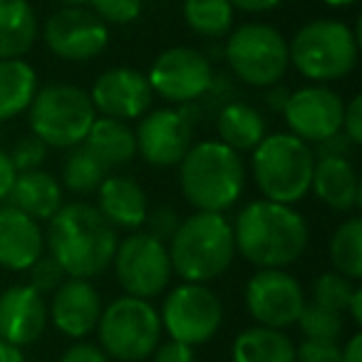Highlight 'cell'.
<instances>
[{"label":"cell","mask_w":362,"mask_h":362,"mask_svg":"<svg viewBox=\"0 0 362 362\" xmlns=\"http://www.w3.org/2000/svg\"><path fill=\"white\" fill-rule=\"evenodd\" d=\"M136 154L149 166H179L194 144V122L187 110H154L139 119L134 129Z\"/></svg>","instance_id":"15"},{"label":"cell","mask_w":362,"mask_h":362,"mask_svg":"<svg viewBox=\"0 0 362 362\" xmlns=\"http://www.w3.org/2000/svg\"><path fill=\"white\" fill-rule=\"evenodd\" d=\"M216 129L218 141H223L228 149L238 151V154L253 151L268 134V124L261 112L241 100L228 102L218 110Z\"/></svg>","instance_id":"24"},{"label":"cell","mask_w":362,"mask_h":362,"mask_svg":"<svg viewBox=\"0 0 362 362\" xmlns=\"http://www.w3.org/2000/svg\"><path fill=\"white\" fill-rule=\"evenodd\" d=\"M90 100L100 117L132 122L141 119L149 112L154 92L144 72L134 67H112L95 80Z\"/></svg>","instance_id":"17"},{"label":"cell","mask_w":362,"mask_h":362,"mask_svg":"<svg viewBox=\"0 0 362 362\" xmlns=\"http://www.w3.org/2000/svg\"><path fill=\"white\" fill-rule=\"evenodd\" d=\"M37 40V16L30 0H0V60L25 57Z\"/></svg>","instance_id":"26"},{"label":"cell","mask_w":362,"mask_h":362,"mask_svg":"<svg viewBox=\"0 0 362 362\" xmlns=\"http://www.w3.org/2000/svg\"><path fill=\"white\" fill-rule=\"evenodd\" d=\"M30 129L45 146L72 149L82 144L97 119L90 92L77 85L55 82L35 92L30 107Z\"/></svg>","instance_id":"7"},{"label":"cell","mask_w":362,"mask_h":362,"mask_svg":"<svg viewBox=\"0 0 362 362\" xmlns=\"http://www.w3.org/2000/svg\"><path fill=\"white\" fill-rule=\"evenodd\" d=\"M82 144L102 161V166L107 171L132 164L136 156L134 129L127 122L110 119V117H97L90 134H87V139Z\"/></svg>","instance_id":"25"},{"label":"cell","mask_w":362,"mask_h":362,"mask_svg":"<svg viewBox=\"0 0 362 362\" xmlns=\"http://www.w3.org/2000/svg\"><path fill=\"white\" fill-rule=\"evenodd\" d=\"M112 266L122 291L141 300L159 298L174 276L166 243L156 241L146 231H132L124 241L117 243Z\"/></svg>","instance_id":"10"},{"label":"cell","mask_w":362,"mask_h":362,"mask_svg":"<svg viewBox=\"0 0 362 362\" xmlns=\"http://www.w3.org/2000/svg\"><path fill=\"white\" fill-rule=\"evenodd\" d=\"M342 134L352 141V144H362V97L355 95L345 105L342 112Z\"/></svg>","instance_id":"39"},{"label":"cell","mask_w":362,"mask_h":362,"mask_svg":"<svg viewBox=\"0 0 362 362\" xmlns=\"http://www.w3.org/2000/svg\"><path fill=\"white\" fill-rule=\"evenodd\" d=\"M161 330L184 345H204L218 332L223 322V305L218 296L204 283H181L164 298L159 313Z\"/></svg>","instance_id":"11"},{"label":"cell","mask_w":362,"mask_h":362,"mask_svg":"<svg viewBox=\"0 0 362 362\" xmlns=\"http://www.w3.org/2000/svg\"><path fill=\"white\" fill-rule=\"evenodd\" d=\"M144 223H146V233H149V236H154L156 241H161V243H169V238L174 236L176 228H179L181 218L171 206H156V209H151V211H146Z\"/></svg>","instance_id":"37"},{"label":"cell","mask_w":362,"mask_h":362,"mask_svg":"<svg viewBox=\"0 0 362 362\" xmlns=\"http://www.w3.org/2000/svg\"><path fill=\"white\" fill-rule=\"evenodd\" d=\"M16 176H18V171L13 169V161H11V156H8V151L0 149V202H6L8 199Z\"/></svg>","instance_id":"43"},{"label":"cell","mask_w":362,"mask_h":362,"mask_svg":"<svg viewBox=\"0 0 362 362\" xmlns=\"http://www.w3.org/2000/svg\"><path fill=\"white\" fill-rule=\"evenodd\" d=\"M166 251L171 271L181 281L206 286L209 281L221 278L236 258L233 226L223 214L197 211L179 223Z\"/></svg>","instance_id":"4"},{"label":"cell","mask_w":362,"mask_h":362,"mask_svg":"<svg viewBox=\"0 0 362 362\" xmlns=\"http://www.w3.org/2000/svg\"><path fill=\"white\" fill-rule=\"evenodd\" d=\"M291 67L305 80L332 82L347 77L357 67L360 42L357 33L347 23L320 18L310 21L288 40Z\"/></svg>","instance_id":"6"},{"label":"cell","mask_w":362,"mask_h":362,"mask_svg":"<svg viewBox=\"0 0 362 362\" xmlns=\"http://www.w3.org/2000/svg\"><path fill=\"white\" fill-rule=\"evenodd\" d=\"M45 325V296H40L33 286L18 283L0 293V340L23 350L40 340Z\"/></svg>","instance_id":"18"},{"label":"cell","mask_w":362,"mask_h":362,"mask_svg":"<svg viewBox=\"0 0 362 362\" xmlns=\"http://www.w3.org/2000/svg\"><path fill=\"white\" fill-rule=\"evenodd\" d=\"M151 355H154V362H197L192 345H184V342L171 340V337L166 342H159Z\"/></svg>","instance_id":"40"},{"label":"cell","mask_w":362,"mask_h":362,"mask_svg":"<svg viewBox=\"0 0 362 362\" xmlns=\"http://www.w3.org/2000/svg\"><path fill=\"white\" fill-rule=\"evenodd\" d=\"M47 50L67 62H87L100 57L110 45V25L85 6H65L45 23Z\"/></svg>","instance_id":"14"},{"label":"cell","mask_w":362,"mask_h":362,"mask_svg":"<svg viewBox=\"0 0 362 362\" xmlns=\"http://www.w3.org/2000/svg\"><path fill=\"white\" fill-rule=\"evenodd\" d=\"M179 184L197 211L223 214L241 199L246 187L241 154L218 139L194 141L179 161Z\"/></svg>","instance_id":"3"},{"label":"cell","mask_w":362,"mask_h":362,"mask_svg":"<svg viewBox=\"0 0 362 362\" xmlns=\"http://www.w3.org/2000/svg\"><path fill=\"white\" fill-rule=\"evenodd\" d=\"M105 25H129L141 16L144 0H87Z\"/></svg>","instance_id":"34"},{"label":"cell","mask_w":362,"mask_h":362,"mask_svg":"<svg viewBox=\"0 0 362 362\" xmlns=\"http://www.w3.org/2000/svg\"><path fill=\"white\" fill-rule=\"evenodd\" d=\"M233 362H296V345L283 330L248 327L238 332L231 347Z\"/></svg>","instance_id":"27"},{"label":"cell","mask_w":362,"mask_h":362,"mask_svg":"<svg viewBox=\"0 0 362 362\" xmlns=\"http://www.w3.org/2000/svg\"><path fill=\"white\" fill-rule=\"evenodd\" d=\"M233 6L228 0H184V21L202 37H223L233 30Z\"/></svg>","instance_id":"31"},{"label":"cell","mask_w":362,"mask_h":362,"mask_svg":"<svg viewBox=\"0 0 362 362\" xmlns=\"http://www.w3.org/2000/svg\"><path fill=\"white\" fill-rule=\"evenodd\" d=\"M102 315V298L97 288L85 278H65L55 293H52L47 320L62 332V335L80 340L97 330Z\"/></svg>","instance_id":"19"},{"label":"cell","mask_w":362,"mask_h":362,"mask_svg":"<svg viewBox=\"0 0 362 362\" xmlns=\"http://www.w3.org/2000/svg\"><path fill=\"white\" fill-rule=\"evenodd\" d=\"M342 112H345V102L335 90L322 85H308L288 95L281 115L286 117L291 134L308 144H317L342 132Z\"/></svg>","instance_id":"16"},{"label":"cell","mask_w":362,"mask_h":362,"mask_svg":"<svg viewBox=\"0 0 362 362\" xmlns=\"http://www.w3.org/2000/svg\"><path fill=\"white\" fill-rule=\"evenodd\" d=\"M327 8H350V6H355L357 0H322Z\"/></svg>","instance_id":"49"},{"label":"cell","mask_w":362,"mask_h":362,"mask_svg":"<svg viewBox=\"0 0 362 362\" xmlns=\"http://www.w3.org/2000/svg\"><path fill=\"white\" fill-rule=\"evenodd\" d=\"M97 335H100V347L110 360L141 362L154 352L161 340L159 310L149 300L122 296L102 308Z\"/></svg>","instance_id":"9"},{"label":"cell","mask_w":362,"mask_h":362,"mask_svg":"<svg viewBox=\"0 0 362 362\" xmlns=\"http://www.w3.org/2000/svg\"><path fill=\"white\" fill-rule=\"evenodd\" d=\"M330 263L335 273L357 281L362 278V218L350 216L332 231Z\"/></svg>","instance_id":"29"},{"label":"cell","mask_w":362,"mask_h":362,"mask_svg":"<svg viewBox=\"0 0 362 362\" xmlns=\"http://www.w3.org/2000/svg\"><path fill=\"white\" fill-rule=\"evenodd\" d=\"M97 211L117 231H136L144 226L149 199L141 184L132 176H107L97 189Z\"/></svg>","instance_id":"21"},{"label":"cell","mask_w":362,"mask_h":362,"mask_svg":"<svg viewBox=\"0 0 362 362\" xmlns=\"http://www.w3.org/2000/svg\"><path fill=\"white\" fill-rule=\"evenodd\" d=\"M310 192L327 209L340 214L355 211L362 204L360 176L347 156H315Z\"/></svg>","instance_id":"22"},{"label":"cell","mask_w":362,"mask_h":362,"mask_svg":"<svg viewBox=\"0 0 362 362\" xmlns=\"http://www.w3.org/2000/svg\"><path fill=\"white\" fill-rule=\"evenodd\" d=\"M8 156H11L13 169H16L18 174H23V171H35V169H40L42 161H45L47 146H45V141H40L35 134H28L16 141V146H13V151Z\"/></svg>","instance_id":"35"},{"label":"cell","mask_w":362,"mask_h":362,"mask_svg":"<svg viewBox=\"0 0 362 362\" xmlns=\"http://www.w3.org/2000/svg\"><path fill=\"white\" fill-rule=\"evenodd\" d=\"M28 271H30V283H28V286L35 288L40 296H45V293H55L57 288H60V283L67 278L65 271L60 268V263H57L50 253H47V256L42 253V256L37 258Z\"/></svg>","instance_id":"36"},{"label":"cell","mask_w":362,"mask_h":362,"mask_svg":"<svg viewBox=\"0 0 362 362\" xmlns=\"http://www.w3.org/2000/svg\"><path fill=\"white\" fill-rule=\"evenodd\" d=\"M62 204V184L42 169L18 174L8 194V206L28 214L35 221H50Z\"/></svg>","instance_id":"23"},{"label":"cell","mask_w":362,"mask_h":362,"mask_svg":"<svg viewBox=\"0 0 362 362\" xmlns=\"http://www.w3.org/2000/svg\"><path fill=\"white\" fill-rule=\"evenodd\" d=\"M355 288H357L355 281L340 276V273H335V271L320 273V276L313 281V303L345 315L347 303H350V296Z\"/></svg>","instance_id":"33"},{"label":"cell","mask_w":362,"mask_h":362,"mask_svg":"<svg viewBox=\"0 0 362 362\" xmlns=\"http://www.w3.org/2000/svg\"><path fill=\"white\" fill-rule=\"evenodd\" d=\"M60 3H65V6H85L87 0H60Z\"/></svg>","instance_id":"50"},{"label":"cell","mask_w":362,"mask_h":362,"mask_svg":"<svg viewBox=\"0 0 362 362\" xmlns=\"http://www.w3.org/2000/svg\"><path fill=\"white\" fill-rule=\"evenodd\" d=\"M233 6V11H243V13H268V11H276L281 6L283 0H228Z\"/></svg>","instance_id":"44"},{"label":"cell","mask_w":362,"mask_h":362,"mask_svg":"<svg viewBox=\"0 0 362 362\" xmlns=\"http://www.w3.org/2000/svg\"><path fill=\"white\" fill-rule=\"evenodd\" d=\"M340 360L342 362H362V335L360 332H355V335L345 342V347H340Z\"/></svg>","instance_id":"45"},{"label":"cell","mask_w":362,"mask_h":362,"mask_svg":"<svg viewBox=\"0 0 362 362\" xmlns=\"http://www.w3.org/2000/svg\"><path fill=\"white\" fill-rule=\"evenodd\" d=\"M60 362H110L107 352L92 342H75L62 352Z\"/></svg>","instance_id":"41"},{"label":"cell","mask_w":362,"mask_h":362,"mask_svg":"<svg viewBox=\"0 0 362 362\" xmlns=\"http://www.w3.org/2000/svg\"><path fill=\"white\" fill-rule=\"evenodd\" d=\"M233 226L236 253L258 268H288L308 248L310 228L300 211L261 199L241 209Z\"/></svg>","instance_id":"2"},{"label":"cell","mask_w":362,"mask_h":362,"mask_svg":"<svg viewBox=\"0 0 362 362\" xmlns=\"http://www.w3.org/2000/svg\"><path fill=\"white\" fill-rule=\"evenodd\" d=\"M268 90H271V92H268V107H271L273 112H283L291 90H288V87H283L281 82H278V85H273V87H268Z\"/></svg>","instance_id":"46"},{"label":"cell","mask_w":362,"mask_h":362,"mask_svg":"<svg viewBox=\"0 0 362 362\" xmlns=\"http://www.w3.org/2000/svg\"><path fill=\"white\" fill-rule=\"evenodd\" d=\"M223 55L233 77L248 87H273L291 70L288 40L266 23H243L228 33Z\"/></svg>","instance_id":"8"},{"label":"cell","mask_w":362,"mask_h":362,"mask_svg":"<svg viewBox=\"0 0 362 362\" xmlns=\"http://www.w3.org/2000/svg\"><path fill=\"white\" fill-rule=\"evenodd\" d=\"M45 253V236L35 218L13 206L0 209V268L23 273Z\"/></svg>","instance_id":"20"},{"label":"cell","mask_w":362,"mask_h":362,"mask_svg":"<svg viewBox=\"0 0 362 362\" xmlns=\"http://www.w3.org/2000/svg\"><path fill=\"white\" fill-rule=\"evenodd\" d=\"M352 151H355V144H352L342 132H337V134L313 144V154L315 156H347V159H350Z\"/></svg>","instance_id":"42"},{"label":"cell","mask_w":362,"mask_h":362,"mask_svg":"<svg viewBox=\"0 0 362 362\" xmlns=\"http://www.w3.org/2000/svg\"><path fill=\"white\" fill-rule=\"evenodd\" d=\"M110 171L102 166V161L87 149L85 144L72 146L70 156L62 164V189L77 194V197H87L100 189V184L107 179Z\"/></svg>","instance_id":"30"},{"label":"cell","mask_w":362,"mask_h":362,"mask_svg":"<svg viewBox=\"0 0 362 362\" xmlns=\"http://www.w3.org/2000/svg\"><path fill=\"white\" fill-rule=\"evenodd\" d=\"M246 308L258 325L286 330L305 308L303 286L286 268H258L246 283Z\"/></svg>","instance_id":"13"},{"label":"cell","mask_w":362,"mask_h":362,"mask_svg":"<svg viewBox=\"0 0 362 362\" xmlns=\"http://www.w3.org/2000/svg\"><path fill=\"white\" fill-rule=\"evenodd\" d=\"M315 154L308 141L291 132L266 134L253 149L251 171L263 199L293 206L310 192Z\"/></svg>","instance_id":"5"},{"label":"cell","mask_w":362,"mask_h":362,"mask_svg":"<svg viewBox=\"0 0 362 362\" xmlns=\"http://www.w3.org/2000/svg\"><path fill=\"white\" fill-rule=\"evenodd\" d=\"M296 362H342L340 342L303 340L296 347Z\"/></svg>","instance_id":"38"},{"label":"cell","mask_w":362,"mask_h":362,"mask_svg":"<svg viewBox=\"0 0 362 362\" xmlns=\"http://www.w3.org/2000/svg\"><path fill=\"white\" fill-rule=\"evenodd\" d=\"M345 313H350V317H352L355 325H362V288H355V291H352Z\"/></svg>","instance_id":"47"},{"label":"cell","mask_w":362,"mask_h":362,"mask_svg":"<svg viewBox=\"0 0 362 362\" xmlns=\"http://www.w3.org/2000/svg\"><path fill=\"white\" fill-rule=\"evenodd\" d=\"M117 243V228L87 202L62 204L60 211L47 221L45 246L67 278L90 281L102 276L112 266Z\"/></svg>","instance_id":"1"},{"label":"cell","mask_w":362,"mask_h":362,"mask_svg":"<svg viewBox=\"0 0 362 362\" xmlns=\"http://www.w3.org/2000/svg\"><path fill=\"white\" fill-rule=\"evenodd\" d=\"M298 327L308 340H322V342H337L345 332V320H342V313L327 310L315 303H310L303 308V313L298 315Z\"/></svg>","instance_id":"32"},{"label":"cell","mask_w":362,"mask_h":362,"mask_svg":"<svg viewBox=\"0 0 362 362\" xmlns=\"http://www.w3.org/2000/svg\"><path fill=\"white\" fill-rule=\"evenodd\" d=\"M37 92V72L23 57L0 60V122L16 119Z\"/></svg>","instance_id":"28"},{"label":"cell","mask_w":362,"mask_h":362,"mask_svg":"<svg viewBox=\"0 0 362 362\" xmlns=\"http://www.w3.org/2000/svg\"><path fill=\"white\" fill-rule=\"evenodd\" d=\"M149 87L161 100L174 102V105H192V102L206 97L211 90L214 67L204 52L197 47H169L159 52L149 67Z\"/></svg>","instance_id":"12"},{"label":"cell","mask_w":362,"mask_h":362,"mask_svg":"<svg viewBox=\"0 0 362 362\" xmlns=\"http://www.w3.org/2000/svg\"><path fill=\"white\" fill-rule=\"evenodd\" d=\"M0 362H25V355H23L21 347L0 340Z\"/></svg>","instance_id":"48"}]
</instances>
